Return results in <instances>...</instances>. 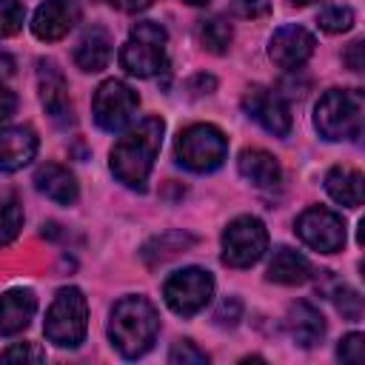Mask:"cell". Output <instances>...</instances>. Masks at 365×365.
Listing matches in <instances>:
<instances>
[{
	"mask_svg": "<svg viewBox=\"0 0 365 365\" xmlns=\"http://www.w3.org/2000/svg\"><path fill=\"white\" fill-rule=\"evenodd\" d=\"M165 123L160 117H143L134 128H128L111 148V174L128 185L143 191L148 182V174L154 168V157L163 143Z\"/></svg>",
	"mask_w": 365,
	"mask_h": 365,
	"instance_id": "cell-1",
	"label": "cell"
},
{
	"mask_svg": "<svg viewBox=\"0 0 365 365\" xmlns=\"http://www.w3.org/2000/svg\"><path fill=\"white\" fill-rule=\"evenodd\" d=\"M157 334H160V317L145 297H123L111 308L108 339L125 359L143 356L154 345Z\"/></svg>",
	"mask_w": 365,
	"mask_h": 365,
	"instance_id": "cell-2",
	"label": "cell"
},
{
	"mask_svg": "<svg viewBox=\"0 0 365 365\" xmlns=\"http://www.w3.org/2000/svg\"><path fill=\"white\" fill-rule=\"evenodd\" d=\"M314 125L325 140H356L365 125V97L359 88H331L319 97Z\"/></svg>",
	"mask_w": 365,
	"mask_h": 365,
	"instance_id": "cell-3",
	"label": "cell"
},
{
	"mask_svg": "<svg viewBox=\"0 0 365 365\" xmlns=\"http://www.w3.org/2000/svg\"><path fill=\"white\" fill-rule=\"evenodd\" d=\"M88 328V302L80 288L66 285L54 294L48 311H46V339L57 348H77Z\"/></svg>",
	"mask_w": 365,
	"mask_h": 365,
	"instance_id": "cell-4",
	"label": "cell"
},
{
	"mask_svg": "<svg viewBox=\"0 0 365 365\" xmlns=\"http://www.w3.org/2000/svg\"><path fill=\"white\" fill-rule=\"evenodd\" d=\"M165 29L154 20H140L131 26L128 43L120 48V66L134 77H154L165 71Z\"/></svg>",
	"mask_w": 365,
	"mask_h": 365,
	"instance_id": "cell-5",
	"label": "cell"
},
{
	"mask_svg": "<svg viewBox=\"0 0 365 365\" xmlns=\"http://www.w3.org/2000/svg\"><path fill=\"white\" fill-rule=\"evenodd\" d=\"M225 154H228V140L211 123H197V125L182 128L174 143L177 163L197 174H208V171L220 168Z\"/></svg>",
	"mask_w": 365,
	"mask_h": 365,
	"instance_id": "cell-6",
	"label": "cell"
},
{
	"mask_svg": "<svg viewBox=\"0 0 365 365\" xmlns=\"http://www.w3.org/2000/svg\"><path fill=\"white\" fill-rule=\"evenodd\" d=\"M268 248V231L262 220L242 214L231 220L222 231V262L231 268H248L254 265Z\"/></svg>",
	"mask_w": 365,
	"mask_h": 365,
	"instance_id": "cell-7",
	"label": "cell"
},
{
	"mask_svg": "<svg viewBox=\"0 0 365 365\" xmlns=\"http://www.w3.org/2000/svg\"><path fill=\"white\" fill-rule=\"evenodd\" d=\"M211 294H214V277H211V271L197 268V265L174 271L163 285V297H165L168 308L180 317H194L197 311H202L208 305Z\"/></svg>",
	"mask_w": 365,
	"mask_h": 365,
	"instance_id": "cell-8",
	"label": "cell"
},
{
	"mask_svg": "<svg viewBox=\"0 0 365 365\" xmlns=\"http://www.w3.org/2000/svg\"><path fill=\"white\" fill-rule=\"evenodd\" d=\"M137 91L123 83V80H106L100 83V88L94 91V100H91V114H94V123L103 128V131H120L131 123L134 111H137Z\"/></svg>",
	"mask_w": 365,
	"mask_h": 365,
	"instance_id": "cell-9",
	"label": "cell"
},
{
	"mask_svg": "<svg viewBox=\"0 0 365 365\" xmlns=\"http://www.w3.org/2000/svg\"><path fill=\"white\" fill-rule=\"evenodd\" d=\"M294 231L308 248H314L319 254H336L345 245V222H342V217L334 214L331 208H322V205L305 208L297 217Z\"/></svg>",
	"mask_w": 365,
	"mask_h": 365,
	"instance_id": "cell-10",
	"label": "cell"
},
{
	"mask_svg": "<svg viewBox=\"0 0 365 365\" xmlns=\"http://www.w3.org/2000/svg\"><path fill=\"white\" fill-rule=\"evenodd\" d=\"M37 88H40V103L51 117V123L68 128L74 123V108L68 100V83L54 60H37Z\"/></svg>",
	"mask_w": 365,
	"mask_h": 365,
	"instance_id": "cell-11",
	"label": "cell"
},
{
	"mask_svg": "<svg viewBox=\"0 0 365 365\" xmlns=\"http://www.w3.org/2000/svg\"><path fill=\"white\" fill-rule=\"evenodd\" d=\"M242 111L257 120L268 134L274 137H288L291 131V111H288V103L282 100V94H277L274 88H265V86H254L245 91L242 97Z\"/></svg>",
	"mask_w": 365,
	"mask_h": 365,
	"instance_id": "cell-12",
	"label": "cell"
},
{
	"mask_svg": "<svg viewBox=\"0 0 365 365\" xmlns=\"http://www.w3.org/2000/svg\"><path fill=\"white\" fill-rule=\"evenodd\" d=\"M80 14L77 0H43L31 17V31L46 43H54L80 23Z\"/></svg>",
	"mask_w": 365,
	"mask_h": 365,
	"instance_id": "cell-13",
	"label": "cell"
},
{
	"mask_svg": "<svg viewBox=\"0 0 365 365\" xmlns=\"http://www.w3.org/2000/svg\"><path fill=\"white\" fill-rule=\"evenodd\" d=\"M314 46H317V40H314V34L308 29H302V26H282V29L274 31V37L268 43V57L279 68L294 71V68H299L314 54Z\"/></svg>",
	"mask_w": 365,
	"mask_h": 365,
	"instance_id": "cell-14",
	"label": "cell"
},
{
	"mask_svg": "<svg viewBox=\"0 0 365 365\" xmlns=\"http://www.w3.org/2000/svg\"><path fill=\"white\" fill-rule=\"evenodd\" d=\"M37 154V134L26 125L0 128V174L29 165Z\"/></svg>",
	"mask_w": 365,
	"mask_h": 365,
	"instance_id": "cell-15",
	"label": "cell"
},
{
	"mask_svg": "<svg viewBox=\"0 0 365 365\" xmlns=\"http://www.w3.org/2000/svg\"><path fill=\"white\" fill-rule=\"evenodd\" d=\"M37 311V297L31 288H11L0 294V336H14L29 328Z\"/></svg>",
	"mask_w": 365,
	"mask_h": 365,
	"instance_id": "cell-16",
	"label": "cell"
},
{
	"mask_svg": "<svg viewBox=\"0 0 365 365\" xmlns=\"http://www.w3.org/2000/svg\"><path fill=\"white\" fill-rule=\"evenodd\" d=\"M285 328L299 348H314L325 336V317L305 299L294 302L285 314Z\"/></svg>",
	"mask_w": 365,
	"mask_h": 365,
	"instance_id": "cell-17",
	"label": "cell"
},
{
	"mask_svg": "<svg viewBox=\"0 0 365 365\" xmlns=\"http://www.w3.org/2000/svg\"><path fill=\"white\" fill-rule=\"evenodd\" d=\"M34 185H37L40 194H46L48 200H54V202H60V205H71V202H77V197H80V185H77L74 174H71L68 168L57 165V163L40 165V168L34 171Z\"/></svg>",
	"mask_w": 365,
	"mask_h": 365,
	"instance_id": "cell-18",
	"label": "cell"
},
{
	"mask_svg": "<svg viewBox=\"0 0 365 365\" xmlns=\"http://www.w3.org/2000/svg\"><path fill=\"white\" fill-rule=\"evenodd\" d=\"M111 57V34L103 26H91L83 31V37L74 46V63L83 71H100L106 68Z\"/></svg>",
	"mask_w": 365,
	"mask_h": 365,
	"instance_id": "cell-19",
	"label": "cell"
},
{
	"mask_svg": "<svg viewBox=\"0 0 365 365\" xmlns=\"http://www.w3.org/2000/svg\"><path fill=\"white\" fill-rule=\"evenodd\" d=\"M237 163H240V174L257 188H274L282 180V168L277 157L268 154L265 148H245Z\"/></svg>",
	"mask_w": 365,
	"mask_h": 365,
	"instance_id": "cell-20",
	"label": "cell"
},
{
	"mask_svg": "<svg viewBox=\"0 0 365 365\" xmlns=\"http://www.w3.org/2000/svg\"><path fill=\"white\" fill-rule=\"evenodd\" d=\"M325 191L334 202H339L345 208H359L365 200V180L356 168L334 165L325 177Z\"/></svg>",
	"mask_w": 365,
	"mask_h": 365,
	"instance_id": "cell-21",
	"label": "cell"
},
{
	"mask_svg": "<svg viewBox=\"0 0 365 365\" xmlns=\"http://www.w3.org/2000/svg\"><path fill=\"white\" fill-rule=\"evenodd\" d=\"M265 277H268V282H277V285H299L311 277V262L299 251L279 245L268 262Z\"/></svg>",
	"mask_w": 365,
	"mask_h": 365,
	"instance_id": "cell-22",
	"label": "cell"
},
{
	"mask_svg": "<svg viewBox=\"0 0 365 365\" xmlns=\"http://www.w3.org/2000/svg\"><path fill=\"white\" fill-rule=\"evenodd\" d=\"M197 240L191 237V234H185V231H163V234H157V237H151L145 245H143V259L148 262V265H163L165 259H171V257H177V254H182L185 248H191Z\"/></svg>",
	"mask_w": 365,
	"mask_h": 365,
	"instance_id": "cell-23",
	"label": "cell"
},
{
	"mask_svg": "<svg viewBox=\"0 0 365 365\" xmlns=\"http://www.w3.org/2000/svg\"><path fill=\"white\" fill-rule=\"evenodd\" d=\"M234 29L225 17H205L200 20V43L211 51V54H225L231 46Z\"/></svg>",
	"mask_w": 365,
	"mask_h": 365,
	"instance_id": "cell-24",
	"label": "cell"
},
{
	"mask_svg": "<svg viewBox=\"0 0 365 365\" xmlns=\"http://www.w3.org/2000/svg\"><path fill=\"white\" fill-rule=\"evenodd\" d=\"M20 228H23V208L11 197L0 205V248H6L11 240H17Z\"/></svg>",
	"mask_w": 365,
	"mask_h": 365,
	"instance_id": "cell-25",
	"label": "cell"
},
{
	"mask_svg": "<svg viewBox=\"0 0 365 365\" xmlns=\"http://www.w3.org/2000/svg\"><path fill=\"white\" fill-rule=\"evenodd\" d=\"M319 29L331 31V34H339V31H348L354 26V9L351 6H325L317 17Z\"/></svg>",
	"mask_w": 365,
	"mask_h": 365,
	"instance_id": "cell-26",
	"label": "cell"
},
{
	"mask_svg": "<svg viewBox=\"0 0 365 365\" xmlns=\"http://www.w3.org/2000/svg\"><path fill=\"white\" fill-rule=\"evenodd\" d=\"M26 9L20 0H0V37H11L23 29Z\"/></svg>",
	"mask_w": 365,
	"mask_h": 365,
	"instance_id": "cell-27",
	"label": "cell"
},
{
	"mask_svg": "<svg viewBox=\"0 0 365 365\" xmlns=\"http://www.w3.org/2000/svg\"><path fill=\"white\" fill-rule=\"evenodd\" d=\"M334 302H336V311L345 319H351V322H359L362 319V297H359V291H354L348 285H339L334 291Z\"/></svg>",
	"mask_w": 365,
	"mask_h": 365,
	"instance_id": "cell-28",
	"label": "cell"
},
{
	"mask_svg": "<svg viewBox=\"0 0 365 365\" xmlns=\"http://www.w3.org/2000/svg\"><path fill=\"white\" fill-rule=\"evenodd\" d=\"M168 362H171V365H205V362H208V354L200 351L191 339H180V342H174V348L168 351Z\"/></svg>",
	"mask_w": 365,
	"mask_h": 365,
	"instance_id": "cell-29",
	"label": "cell"
},
{
	"mask_svg": "<svg viewBox=\"0 0 365 365\" xmlns=\"http://www.w3.org/2000/svg\"><path fill=\"white\" fill-rule=\"evenodd\" d=\"M0 359H3V362H43L46 354H43L34 342H14V345H9V348L0 354Z\"/></svg>",
	"mask_w": 365,
	"mask_h": 365,
	"instance_id": "cell-30",
	"label": "cell"
},
{
	"mask_svg": "<svg viewBox=\"0 0 365 365\" xmlns=\"http://www.w3.org/2000/svg\"><path fill=\"white\" fill-rule=\"evenodd\" d=\"M240 317H242V302H240L237 297L222 299V302L217 305V311H214V319H217V325H222V328H234V325L240 322Z\"/></svg>",
	"mask_w": 365,
	"mask_h": 365,
	"instance_id": "cell-31",
	"label": "cell"
},
{
	"mask_svg": "<svg viewBox=\"0 0 365 365\" xmlns=\"http://www.w3.org/2000/svg\"><path fill=\"white\" fill-rule=\"evenodd\" d=\"M336 356H339L342 362H362V356H365V336H362V334H348V336L339 342Z\"/></svg>",
	"mask_w": 365,
	"mask_h": 365,
	"instance_id": "cell-32",
	"label": "cell"
},
{
	"mask_svg": "<svg viewBox=\"0 0 365 365\" xmlns=\"http://www.w3.org/2000/svg\"><path fill=\"white\" fill-rule=\"evenodd\" d=\"M231 11L242 20H259L271 11L268 0H231Z\"/></svg>",
	"mask_w": 365,
	"mask_h": 365,
	"instance_id": "cell-33",
	"label": "cell"
},
{
	"mask_svg": "<svg viewBox=\"0 0 365 365\" xmlns=\"http://www.w3.org/2000/svg\"><path fill=\"white\" fill-rule=\"evenodd\" d=\"M185 88H188L194 97H200V94H211V91L217 88V80H214L211 74H194V77L185 83Z\"/></svg>",
	"mask_w": 365,
	"mask_h": 365,
	"instance_id": "cell-34",
	"label": "cell"
},
{
	"mask_svg": "<svg viewBox=\"0 0 365 365\" xmlns=\"http://www.w3.org/2000/svg\"><path fill=\"white\" fill-rule=\"evenodd\" d=\"M362 48H365V43H362V40H354V43L348 46V51H345V63H348L354 71H362V66H365Z\"/></svg>",
	"mask_w": 365,
	"mask_h": 365,
	"instance_id": "cell-35",
	"label": "cell"
},
{
	"mask_svg": "<svg viewBox=\"0 0 365 365\" xmlns=\"http://www.w3.org/2000/svg\"><path fill=\"white\" fill-rule=\"evenodd\" d=\"M17 111V94L9 88H0V120H9Z\"/></svg>",
	"mask_w": 365,
	"mask_h": 365,
	"instance_id": "cell-36",
	"label": "cell"
},
{
	"mask_svg": "<svg viewBox=\"0 0 365 365\" xmlns=\"http://www.w3.org/2000/svg\"><path fill=\"white\" fill-rule=\"evenodd\" d=\"M11 71H14V60H11L9 51L0 48V83H3L6 77H11Z\"/></svg>",
	"mask_w": 365,
	"mask_h": 365,
	"instance_id": "cell-37",
	"label": "cell"
},
{
	"mask_svg": "<svg viewBox=\"0 0 365 365\" xmlns=\"http://www.w3.org/2000/svg\"><path fill=\"white\" fill-rule=\"evenodd\" d=\"M117 3H120L123 11H143V9L151 6V0H117Z\"/></svg>",
	"mask_w": 365,
	"mask_h": 365,
	"instance_id": "cell-38",
	"label": "cell"
},
{
	"mask_svg": "<svg viewBox=\"0 0 365 365\" xmlns=\"http://www.w3.org/2000/svg\"><path fill=\"white\" fill-rule=\"evenodd\" d=\"M185 3H191V6H205L208 0H185Z\"/></svg>",
	"mask_w": 365,
	"mask_h": 365,
	"instance_id": "cell-39",
	"label": "cell"
},
{
	"mask_svg": "<svg viewBox=\"0 0 365 365\" xmlns=\"http://www.w3.org/2000/svg\"><path fill=\"white\" fill-rule=\"evenodd\" d=\"M291 3H297V6H308V3H314V0H291Z\"/></svg>",
	"mask_w": 365,
	"mask_h": 365,
	"instance_id": "cell-40",
	"label": "cell"
},
{
	"mask_svg": "<svg viewBox=\"0 0 365 365\" xmlns=\"http://www.w3.org/2000/svg\"><path fill=\"white\" fill-rule=\"evenodd\" d=\"M97 3H117V0H97Z\"/></svg>",
	"mask_w": 365,
	"mask_h": 365,
	"instance_id": "cell-41",
	"label": "cell"
}]
</instances>
